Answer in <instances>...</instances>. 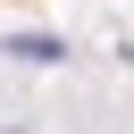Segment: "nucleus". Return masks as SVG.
<instances>
[{
	"label": "nucleus",
	"instance_id": "1",
	"mask_svg": "<svg viewBox=\"0 0 134 134\" xmlns=\"http://www.w3.org/2000/svg\"><path fill=\"white\" fill-rule=\"evenodd\" d=\"M0 8H8V0H0Z\"/></svg>",
	"mask_w": 134,
	"mask_h": 134
}]
</instances>
